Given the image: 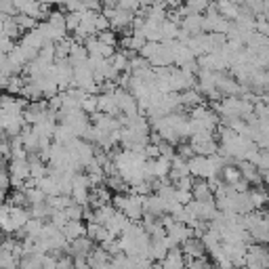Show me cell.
Returning <instances> with one entry per match:
<instances>
[{
  "label": "cell",
  "mask_w": 269,
  "mask_h": 269,
  "mask_svg": "<svg viewBox=\"0 0 269 269\" xmlns=\"http://www.w3.org/2000/svg\"><path fill=\"white\" fill-rule=\"evenodd\" d=\"M143 200L145 198H141V195H137V193H120V195H116L114 202H116V208H120V212L127 214L131 221H139L143 214H145Z\"/></svg>",
  "instance_id": "1"
},
{
  "label": "cell",
  "mask_w": 269,
  "mask_h": 269,
  "mask_svg": "<svg viewBox=\"0 0 269 269\" xmlns=\"http://www.w3.org/2000/svg\"><path fill=\"white\" fill-rule=\"evenodd\" d=\"M160 267L162 269H187V257L183 255V250L170 248L166 257L160 261Z\"/></svg>",
  "instance_id": "2"
},
{
  "label": "cell",
  "mask_w": 269,
  "mask_h": 269,
  "mask_svg": "<svg viewBox=\"0 0 269 269\" xmlns=\"http://www.w3.org/2000/svg\"><path fill=\"white\" fill-rule=\"evenodd\" d=\"M204 253H206V246L200 238H189L183 242V255L187 257V261H200L204 259Z\"/></svg>",
  "instance_id": "3"
},
{
  "label": "cell",
  "mask_w": 269,
  "mask_h": 269,
  "mask_svg": "<svg viewBox=\"0 0 269 269\" xmlns=\"http://www.w3.org/2000/svg\"><path fill=\"white\" fill-rule=\"evenodd\" d=\"M69 250H71V255H74V259H86L95 250V246H93L91 238L82 236V238H78L74 242H69Z\"/></svg>",
  "instance_id": "4"
},
{
  "label": "cell",
  "mask_w": 269,
  "mask_h": 269,
  "mask_svg": "<svg viewBox=\"0 0 269 269\" xmlns=\"http://www.w3.org/2000/svg\"><path fill=\"white\" fill-rule=\"evenodd\" d=\"M61 231H63V236H65L67 242H74V240L86 236V225L82 221H67V225Z\"/></svg>",
  "instance_id": "5"
},
{
  "label": "cell",
  "mask_w": 269,
  "mask_h": 269,
  "mask_svg": "<svg viewBox=\"0 0 269 269\" xmlns=\"http://www.w3.org/2000/svg\"><path fill=\"white\" fill-rule=\"evenodd\" d=\"M55 269H74V259H69V257H59Z\"/></svg>",
  "instance_id": "6"
}]
</instances>
